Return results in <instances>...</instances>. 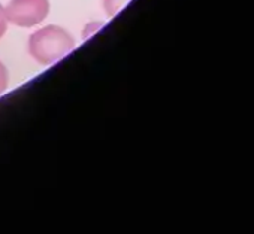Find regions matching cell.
Here are the masks:
<instances>
[{
    "instance_id": "1",
    "label": "cell",
    "mask_w": 254,
    "mask_h": 234,
    "mask_svg": "<svg viewBox=\"0 0 254 234\" xmlns=\"http://www.w3.org/2000/svg\"><path fill=\"white\" fill-rule=\"evenodd\" d=\"M76 42L73 36L60 26H45L29 38V54L42 66H50L64 58Z\"/></svg>"
},
{
    "instance_id": "2",
    "label": "cell",
    "mask_w": 254,
    "mask_h": 234,
    "mask_svg": "<svg viewBox=\"0 0 254 234\" xmlns=\"http://www.w3.org/2000/svg\"><path fill=\"white\" fill-rule=\"evenodd\" d=\"M8 23L18 27H35L47 20L50 0H11L5 6Z\"/></svg>"
},
{
    "instance_id": "3",
    "label": "cell",
    "mask_w": 254,
    "mask_h": 234,
    "mask_svg": "<svg viewBox=\"0 0 254 234\" xmlns=\"http://www.w3.org/2000/svg\"><path fill=\"white\" fill-rule=\"evenodd\" d=\"M129 2L130 0H103V9L106 17L109 18L115 17Z\"/></svg>"
},
{
    "instance_id": "4",
    "label": "cell",
    "mask_w": 254,
    "mask_h": 234,
    "mask_svg": "<svg viewBox=\"0 0 254 234\" xmlns=\"http://www.w3.org/2000/svg\"><path fill=\"white\" fill-rule=\"evenodd\" d=\"M8 85H9V73H8L6 66L0 61V95L6 91Z\"/></svg>"
},
{
    "instance_id": "5",
    "label": "cell",
    "mask_w": 254,
    "mask_h": 234,
    "mask_svg": "<svg viewBox=\"0 0 254 234\" xmlns=\"http://www.w3.org/2000/svg\"><path fill=\"white\" fill-rule=\"evenodd\" d=\"M8 18H6V14H5V8L0 5V39H2L8 30Z\"/></svg>"
}]
</instances>
